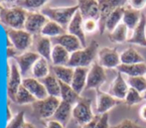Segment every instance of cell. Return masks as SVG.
Segmentation results:
<instances>
[{
	"instance_id": "1",
	"label": "cell",
	"mask_w": 146,
	"mask_h": 128,
	"mask_svg": "<svg viewBox=\"0 0 146 128\" xmlns=\"http://www.w3.org/2000/svg\"><path fill=\"white\" fill-rule=\"evenodd\" d=\"M98 43L92 40L90 45L86 48L71 54L68 67L71 68H88L92 65L96 60V56L98 55Z\"/></svg>"
},
{
	"instance_id": "2",
	"label": "cell",
	"mask_w": 146,
	"mask_h": 128,
	"mask_svg": "<svg viewBox=\"0 0 146 128\" xmlns=\"http://www.w3.org/2000/svg\"><path fill=\"white\" fill-rule=\"evenodd\" d=\"M79 11V5L69 6V7H44L41 10L49 20L54 21L67 30L70 22L72 21L75 14Z\"/></svg>"
},
{
	"instance_id": "3",
	"label": "cell",
	"mask_w": 146,
	"mask_h": 128,
	"mask_svg": "<svg viewBox=\"0 0 146 128\" xmlns=\"http://www.w3.org/2000/svg\"><path fill=\"white\" fill-rule=\"evenodd\" d=\"M28 11L18 6L3 7L0 13V22L10 29L23 30Z\"/></svg>"
},
{
	"instance_id": "4",
	"label": "cell",
	"mask_w": 146,
	"mask_h": 128,
	"mask_svg": "<svg viewBox=\"0 0 146 128\" xmlns=\"http://www.w3.org/2000/svg\"><path fill=\"white\" fill-rule=\"evenodd\" d=\"M61 103V98L50 96L45 99H37L32 103L33 114L38 119H48L54 116L57 108Z\"/></svg>"
},
{
	"instance_id": "5",
	"label": "cell",
	"mask_w": 146,
	"mask_h": 128,
	"mask_svg": "<svg viewBox=\"0 0 146 128\" xmlns=\"http://www.w3.org/2000/svg\"><path fill=\"white\" fill-rule=\"evenodd\" d=\"M7 39L12 43L13 47L19 53H25L28 49L31 48L33 44V35L28 33L27 31L23 30H16V29H5Z\"/></svg>"
},
{
	"instance_id": "6",
	"label": "cell",
	"mask_w": 146,
	"mask_h": 128,
	"mask_svg": "<svg viewBox=\"0 0 146 128\" xmlns=\"http://www.w3.org/2000/svg\"><path fill=\"white\" fill-rule=\"evenodd\" d=\"M92 110V100L81 98L73 107V118L79 125H85L94 118Z\"/></svg>"
},
{
	"instance_id": "7",
	"label": "cell",
	"mask_w": 146,
	"mask_h": 128,
	"mask_svg": "<svg viewBox=\"0 0 146 128\" xmlns=\"http://www.w3.org/2000/svg\"><path fill=\"white\" fill-rule=\"evenodd\" d=\"M22 75L18 68L17 64L12 60L9 64V71H8V80H7V96L10 100L14 102L19 88L22 86Z\"/></svg>"
},
{
	"instance_id": "8",
	"label": "cell",
	"mask_w": 146,
	"mask_h": 128,
	"mask_svg": "<svg viewBox=\"0 0 146 128\" xmlns=\"http://www.w3.org/2000/svg\"><path fill=\"white\" fill-rule=\"evenodd\" d=\"M127 1L121 0H100V19H98V30L100 34L106 32V24L110 14L119 6H124Z\"/></svg>"
},
{
	"instance_id": "9",
	"label": "cell",
	"mask_w": 146,
	"mask_h": 128,
	"mask_svg": "<svg viewBox=\"0 0 146 128\" xmlns=\"http://www.w3.org/2000/svg\"><path fill=\"white\" fill-rule=\"evenodd\" d=\"M50 20L46 17L41 11L28 12L26 17L24 30L30 33L31 35H41L44 26L46 25Z\"/></svg>"
},
{
	"instance_id": "10",
	"label": "cell",
	"mask_w": 146,
	"mask_h": 128,
	"mask_svg": "<svg viewBox=\"0 0 146 128\" xmlns=\"http://www.w3.org/2000/svg\"><path fill=\"white\" fill-rule=\"evenodd\" d=\"M106 80V71L98 63H94L88 74L86 90H100V86Z\"/></svg>"
},
{
	"instance_id": "11",
	"label": "cell",
	"mask_w": 146,
	"mask_h": 128,
	"mask_svg": "<svg viewBox=\"0 0 146 128\" xmlns=\"http://www.w3.org/2000/svg\"><path fill=\"white\" fill-rule=\"evenodd\" d=\"M98 64L102 68L117 69L120 65V55L116 48H102L98 51Z\"/></svg>"
},
{
	"instance_id": "12",
	"label": "cell",
	"mask_w": 146,
	"mask_h": 128,
	"mask_svg": "<svg viewBox=\"0 0 146 128\" xmlns=\"http://www.w3.org/2000/svg\"><path fill=\"white\" fill-rule=\"evenodd\" d=\"M40 56L36 52L27 51L25 53L20 54L18 57L15 58L14 61L16 62L18 68L20 70V73L22 76H27L30 72H32L34 64L40 59Z\"/></svg>"
},
{
	"instance_id": "13",
	"label": "cell",
	"mask_w": 146,
	"mask_h": 128,
	"mask_svg": "<svg viewBox=\"0 0 146 128\" xmlns=\"http://www.w3.org/2000/svg\"><path fill=\"white\" fill-rule=\"evenodd\" d=\"M79 11L84 20L100 19V4L96 0H79Z\"/></svg>"
},
{
	"instance_id": "14",
	"label": "cell",
	"mask_w": 146,
	"mask_h": 128,
	"mask_svg": "<svg viewBox=\"0 0 146 128\" xmlns=\"http://www.w3.org/2000/svg\"><path fill=\"white\" fill-rule=\"evenodd\" d=\"M51 41L52 43H54V45H60L63 48H65L70 54H73L84 48L81 41L76 36L69 34V33H66L56 38H52Z\"/></svg>"
},
{
	"instance_id": "15",
	"label": "cell",
	"mask_w": 146,
	"mask_h": 128,
	"mask_svg": "<svg viewBox=\"0 0 146 128\" xmlns=\"http://www.w3.org/2000/svg\"><path fill=\"white\" fill-rule=\"evenodd\" d=\"M22 86L38 100L45 99L49 96L44 84L35 78H24L22 80Z\"/></svg>"
},
{
	"instance_id": "16",
	"label": "cell",
	"mask_w": 146,
	"mask_h": 128,
	"mask_svg": "<svg viewBox=\"0 0 146 128\" xmlns=\"http://www.w3.org/2000/svg\"><path fill=\"white\" fill-rule=\"evenodd\" d=\"M67 32L71 35L76 36L80 41L84 48L87 47V40H86V33L84 31V19L82 17L80 11H78L70 22L67 28Z\"/></svg>"
},
{
	"instance_id": "17",
	"label": "cell",
	"mask_w": 146,
	"mask_h": 128,
	"mask_svg": "<svg viewBox=\"0 0 146 128\" xmlns=\"http://www.w3.org/2000/svg\"><path fill=\"white\" fill-rule=\"evenodd\" d=\"M129 90V86L127 82L122 77V74L117 73L116 78L113 80V82L110 84V88L108 90V92L111 96L118 100H124L127 92Z\"/></svg>"
},
{
	"instance_id": "18",
	"label": "cell",
	"mask_w": 146,
	"mask_h": 128,
	"mask_svg": "<svg viewBox=\"0 0 146 128\" xmlns=\"http://www.w3.org/2000/svg\"><path fill=\"white\" fill-rule=\"evenodd\" d=\"M98 94V99H96V111L100 115L108 113V110L114 107L115 105L119 104L121 100H118L111 96L110 94L102 92V90H96Z\"/></svg>"
},
{
	"instance_id": "19",
	"label": "cell",
	"mask_w": 146,
	"mask_h": 128,
	"mask_svg": "<svg viewBox=\"0 0 146 128\" xmlns=\"http://www.w3.org/2000/svg\"><path fill=\"white\" fill-rule=\"evenodd\" d=\"M127 42L129 44H135L146 47V15L144 13H142L140 22L136 26V28L133 30L132 35Z\"/></svg>"
},
{
	"instance_id": "20",
	"label": "cell",
	"mask_w": 146,
	"mask_h": 128,
	"mask_svg": "<svg viewBox=\"0 0 146 128\" xmlns=\"http://www.w3.org/2000/svg\"><path fill=\"white\" fill-rule=\"evenodd\" d=\"M90 69L88 68H76L71 86L78 94H81L87 86V78Z\"/></svg>"
},
{
	"instance_id": "21",
	"label": "cell",
	"mask_w": 146,
	"mask_h": 128,
	"mask_svg": "<svg viewBox=\"0 0 146 128\" xmlns=\"http://www.w3.org/2000/svg\"><path fill=\"white\" fill-rule=\"evenodd\" d=\"M73 107L74 105L61 100V103L57 108L56 112L53 116V119L63 124L64 126H66L71 119V117H73Z\"/></svg>"
},
{
	"instance_id": "22",
	"label": "cell",
	"mask_w": 146,
	"mask_h": 128,
	"mask_svg": "<svg viewBox=\"0 0 146 128\" xmlns=\"http://www.w3.org/2000/svg\"><path fill=\"white\" fill-rule=\"evenodd\" d=\"M117 71L120 74L128 76V78L144 77L146 75V64H134V65H124L120 64L117 67Z\"/></svg>"
},
{
	"instance_id": "23",
	"label": "cell",
	"mask_w": 146,
	"mask_h": 128,
	"mask_svg": "<svg viewBox=\"0 0 146 128\" xmlns=\"http://www.w3.org/2000/svg\"><path fill=\"white\" fill-rule=\"evenodd\" d=\"M71 54L60 45H54L51 54V62L53 66H68Z\"/></svg>"
},
{
	"instance_id": "24",
	"label": "cell",
	"mask_w": 146,
	"mask_h": 128,
	"mask_svg": "<svg viewBox=\"0 0 146 128\" xmlns=\"http://www.w3.org/2000/svg\"><path fill=\"white\" fill-rule=\"evenodd\" d=\"M142 13L140 11H137L132 8H125L124 13H123L122 23L125 24V26L128 28L129 31H132L136 28L138 23L140 22Z\"/></svg>"
},
{
	"instance_id": "25",
	"label": "cell",
	"mask_w": 146,
	"mask_h": 128,
	"mask_svg": "<svg viewBox=\"0 0 146 128\" xmlns=\"http://www.w3.org/2000/svg\"><path fill=\"white\" fill-rule=\"evenodd\" d=\"M52 49L53 47L51 39L40 35L38 40L36 41V53H38L41 58H44L49 62L51 61Z\"/></svg>"
},
{
	"instance_id": "26",
	"label": "cell",
	"mask_w": 146,
	"mask_h": 128,
	"mask_svg": "<svg viewBox=\"0 0 146 128\" xmlns=\"http://www.w3.org/2000/svg\"><path fill=\"white\" fill-rule=\"evenodd\" d=\"M53 75L55 76L60 82H65L67 84H71L73 80L75 69L68 66H52Z\"/></svg>"
},
{
	"instance_id": "27",
	"label": "cell",
	"mask_w": 146,
	"mask_h": 128,
	"mask_svg": "<svg viewBox=\"0 0 146 128\" xmlns=\"http://www.w3.org/2000/svg\"><path fill=\"white\" fill-rule=\"evenodd\" d=\"M40 82L44 84L49 96L59 98L61 97V88H60L59 80L53 74H50L46 78L40 80Z\"/></svg>"
},
{
	"instance_id": "28",
	"label": "cell",
	"mask_w": 146,
	"mask_h": 128,
	"mask_svg": "<svg viewBox=\"0 0 146 128\" xmlns=\"http://www.w3.org/2000/svg\"><path fill=\"white\" fill-rule=\"evenodd\" d=\"M60 88H61V100L62 101H66L72 105H75L76 103L81 99L80 94L74 90V88L71 86V84H67L65 82H60Z\"/></svg>"
},
{
	"instance_id": "29",
	"label": "cell",
	"mask_w": 146,
	"mask_h": 128,
	"mask_svg": "<svg viewBox=\"0 0 146 128\" xmlns=\"http://www.w3.org/2000/svg\"><path fill=\"white\" fill-rule=\"evenodd\" d=\"M120 63L124 65H134L144 63V59L136 50L129 47L120 54Z\"/></svg>"
},
{
	"instance_id": "30",
	"label": "cell",
	"mask_w": 146,
	"mask_h": 128,
	"mask_svg": "<svg viewBox=\"0 0 146 128\" xmlns=\"http://www.w3.org/2000/svg\"><path fill=\"white\" fill-rule=\"evenodd\" d=\"M31 73H32L33 77L39 80L46 78L47 76L50 75V66H49V62L47 61L46 59H44V58H40V59L34 64Z\"/></svg>"
},
{
	"instance_id": "31",
	"label": "cell",
	"mask_w": 146,
	"mask_h": 128,
	"mask_svg": "<svg viewBox=\"0 0 146 128\" xmlns=\"http://www.w3.org/2000/svg\"><path fill=\"white\" fill-rule=\"evenodd\" d=\"M124 10H125L124 6H119V7H117L116 9L110 14V16L108 17V21H106V31H108L110 33L113 32L116 27L120 23H122L121 20H122V18H123Z\"/></svg>"
},
{
	"instance_id": "32",
	"label": "cell",
	"mask_w": 146,
	"mask_h": 128,
	"mask_svg": "<svg viewBox=\"0 0 146 128\" xmlns=\"http://www.w3.org/2000/svg\"><path fill=\"white\" fill-rule=\"evenodd\" d=\"M67 30L65 28H63L61 25H59L58 23L54 21H49L46 25L44 26L42 32H41V35L45 37H48V38L52 39V38H56V37H59L61 35L66 34Z\"/></svg>"
},
{
	"instance_id": "33",
	"label": "cell",
	"mask_w": 146,
	"mask_h": 128,
	"mask_svg": "<svg viewBox=\"0 0 146 128\" xmlns=\"http://www.w3.org/2000/svg\"><path fill=\"white\" fill-rule=\"evenodd\" d=\"M128 28L125 26V24L120 23L113 32L110 33L108 38L111 42L121 44V43H124L125 41H128Z\"/></svg>"
},
{
	"instance_id": "34",
	"label": "cell",
	"mask_w": 146,
	"mask_h": 128,
	"mask_svg": "<svg viewBox=\"0 0 146 128\" xmlns=\"http://www.w3.org/2000/svg\"><path fill=\"white\" fill-rule=\"evenodd\" d=\"M47 3H48L47 0H17L15 1L16 6L23 8L28 12L38 11V9L42 10Z\"/></svg>"
},
{
	"instance_id": "35",
	"label": "cell",
	"mask_w": 146,
	"mask_h": 128,
	"mask_svg": "<svg viewBox=\"0 0 146 128\" xmlns=\"http://www.w3.org/2000/svg\"><path fill=\"white\" fill-rule=\"evenodd\" d=\"M36 98L24 88L23 86H21L18 90L17 94H16V97L14 102L16 104H19V105H24V104H29V103H34L36 101Z\"/></svg>"
},
{
	"instance_id": "36",
	"label": "cell",
	"mask_w": 146,
	"mask_h": 128,
	"mask_svg": "<svg viewBox=\"0 0 146 128\" xmlns=\"http://www.w3.org/2000/svg\"><path fill=\"white\" fill-rule=\"evenodd\" d=\"M127 84L129 88L137 90L140 94L146 92V78L145 77H133L127 78Z\"/></svg>"
},
{
	"instance_id": "37",
	"label": "cell",
	"mask_w": 146,
	"mask_h": 128,
	"mask_svg": "<svg viewBox=\"0 0 146 128\" xmlns=\"http://www.w3.org/2000/svg\"><path fill=\"white\" fill-rule=\"evenodd\" d=\"M143 100V96L140 92H138L137 90H133V88H129L128 92H127L126 96L124 98V102L128 106H132V105L138 104L139 102H141Z\"/></svg>"
},
{
	"instance_id": "38",
	"label": "cell",
	"mask_w": 146,
	"mask_h": 128,
	"mask_svg": "<svg viewBox=\"0 0 146 128\" xmlns=\"http://www.w3.org/2000/svg\"><path fill=\"white\" fill-rule=\"evenodd\" d=\"M25 112L19 111L12 117V119L8 122L5 128H22L25 124Z\"/></svg>"
},
{
	"instance_id": "39",
	"label": "cell",
	"mask_w": 146,
	"mask_h": 128,
	"mask_svg": "<svg viewBox=\"0 0 146 128\" xmlns=\"http://www.w3.org/2000/svg\"><path fill=\"white\" fill-rule=\"evenodd\" d=\"M98 30V22L94 19L84 20V31L85 33H94Z\"/></svg>"
},
{
	"instance_id": "40",
	"label": "cell",
	"mask_w": 146,
	"mask_h": 128,
	"mask_svg": "<svg viewBox=\"0 0 146 128\" xmlns=\"http://www.w3.org/2000/svg\"><path fill=\"white\" fill-rule=\"evenodd\" d=\"M110 128H143V127L137 125L134 121L130 120V119H124L119 124L114 125V126H110Z\"/></svg>"
},
{
	"instance_id": "41",
	"label": "cell",
	"mask_w": 146,
	"mask_h": 128,
	"mask_svg": "<svg viewBox=\"0 0 146 128\" xmlns=\"http://www.w3.org/2000/svg\"><path fill=\"white\" fill-rule=\"evenodd\" d=\"M108 113H104V114L100 115V118L98 120L96 128H110V124H108Z\"/></svg>"
},
{
	"instance_id": "42",
	"label": "cell",
	"mask_w": 146,
	"mask_h": 128,
	"mask_svg": "<svg viewBox=\"0 0 146 128\" xmlns=\"http://www.w3.org/2000/svg\"><path fill=\"white\" fill-rule=\"evenodd\" d=\"M127 3H129L130 8L140 11L146 6V0H130V1H127Z\"/></svg>"
},
{
	"instance_id": "43",
	"label": "cell",
	"mask_w": 146,
	"mask_h": 128,
	"mask_svg": "<svg viewBox=\"0 0 146 128\" xmlns=\"http://www.w3.org/2000/svg\"><path fill=\"white\" fill-rule=\"evenodd\" d=\"M6 55H7V58L9 60L11 59H14L15 60L16 57H18L19 56V52L16 50L15 48H14L13 46L11 47H7V51H6Z\"/></svg>"
},
{
	"instance_id": "44",
	"label": "cell",
	"mask_w": 146,
	"mask_h": 128,
	"mask_svg": "<svg viewBox=\"0 0 146 128\" xmlns=\"http://www.w3.org/2000/svg\"><path fill=\"white\" fill-rule=\"evenodd\" d=\"M46 128H65V126L63 124H61L60 122H58V121L52 119V120H49L46 123Z\"/></svg>"
},
{
	"instance_id": "45",
	"label": "cell",
	"mask_w": 146,
	"mask_h": 128,
	"mask_svg": "<svg viewBox=\"0 0 146 128\" xmlns=\"http://www.w3.org/2000/svg\"><path fill=\"white\" fill-rule=\"evenodd\" d=\"M98 118H100V115H96V116H94V118L92 119V120L90 121V122H88V123H87V124L83 125V126H82V128H96Z\"/></svg>"
},
{
	"instance_id": "46",
	"label": "cell",
	"mask_w": 146,
	"mask_h": 128,
	"mask_svg": "<svg viewBox=\"0 0 146 128\" xmlns=\"http://www.w3.org/2000/svg\"><path fill=\"white\" fill-rule=\"evenodd\" d=\"M139 114H140L141 118H142L144 121H146V104L141 106L140 110H139Z\"/></svg>"
},
{
	"instance_id": "47",
	"label": "cell",
	"mask_w": 146,
	"mask_h": 128,
	"mask_svg": "<svg viewBox=\"0 0 146 128\" xmlns=\"http://www.w3.org/2000/svg\"><path fill=\"white\" fill-rule=\"evenodd\" d=\"M22 128H36L34 126V125L32 124V123L30 122H25V124H24V126Z\"/></svg>"
},
{
	"instance_id": "48",
	"label": "cell",
	"mask_w": 146,
	"mask_h": 128,
	"mask_svg": "<svg viewBox=\"0 0 146 128\" xmlns=\"http://www.w3.org/2000/svg\"><path fill=\"white\" fill-rule=\"evenodd\" d=\"M11 119H12V117H11V112H10V108H9V106H7V121L9 122Z\"/></svg>"
},
{
	"instance_id": "49",
	"label": "cell",
	"mask_w": 146,
	"mask_h": 128,
	"mask_svg": "<svg viewBox=\"0 0 146 128\" xmlns=\"http://www.w3.org/2000/svg\"><path fill=\"white\" fill-rule=\"evenodd\" d=\"M2 9H3V5H2V4H1V1H0V13H1Z\"/></svg>"
},
{
	"instance_id": "50",
	"label": "cell",
	"mask_w": 146,
	"mask_h": 128,
	"mask_svg": "<svg viewBox=\"0 0 146 128\" xmlns=\"http://www.w3.org/2000/svg\"><path fill=\"white\" fill-rule=\"evenodd\" d=\"M142 96H143V99H145V100H146V92H143V94H142Z\"/></svg>"
}]
</instances>
